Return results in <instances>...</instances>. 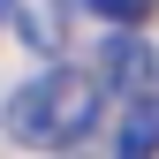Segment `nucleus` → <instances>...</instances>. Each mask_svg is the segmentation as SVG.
I'll return each instance as SVG.
<instances>
[{
	"label": "nucleus",
	"instance_id": "nucleus-5",
	"mask_svg": "<svg viewBox=\"0 0 159 159\" xmlns=\"http://www.w3.org/2000/svg\"><path fill=\"white\" fill-rule=\"evenodd\" d=\"M8 15H15V0H0V23H8Z\"/></svg>",
	"mask_w": 159,
	"mask_h": 159
},
{
	"label": "nucleus",
	"instance_id": "nucleus-4",
	"mask_svg": "<svg viewBox=\"0 0 159 159\" xmlns=\"http://www.w3.org/2000/svg\"><path fill=\"white\" fill-rule=\"evenodd\" d=\"M84 8H91V15H106L114 30H136V23H144V15L159 8V0H84Z\"/></svg>",
	"mask_w": 159,
	"mask_h": 159
},
{
	"label": "nucleus",
	"instance_id": "nucleus-1",
	"mask_svg": "<svg viewBox=\"0 0 159 159\" xmlns=\"http://www.w3.org/2000/svg\"><path fill=\"white\" fill-rule=\"evenodd\" d=\"M91 121H98V84H91L84 68H38L30 84H15L8 114H0V129H8L15 144H30V152L84 144Z\"/></svg>",
	"mask_w": 159,
	"mask_h": 159
},
{
	"label": "nucleus",
	"instance_id": "nucleus-3",
	"mask_svg": "<svg viewBox=\"0 0 159 159\" xmlns=\"http://www.w3.org/2000/svg\"><path fill=\"white\" fill-rule=\"evenodd\" d=\"M106 84L121 91V98L152 91V53L136 46V38H121V30H114V46H106Z\"/></svg>",
	"mask_w": 159,
	"mask_h": 159
},
{
	"label": "nucleus",
	"instance_id": "nucleus-2",
	"mask_svg": "<svg viewBox=\"0 0 159 159\" xmlns=\"http://www.w3.org/2000/svg\"><path fill=\"white\" fill-rule=\"evenodd\" d=\"M114 159H159V98H152V91L121 98V129H114Z\"/></svg>",
	"mask_w": 159,
	"mask_h": 159
}]
</instances>
